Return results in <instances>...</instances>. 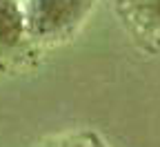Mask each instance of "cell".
I'll return each instance as SVG.
<instances>
[{
	"mask_svg": "<svg viewBox=\"0 0 160 147\" xmlns=\"http://www.w3.org/2000/svg\"><path fill=\"white\" fill-rule=\"evenodd\" d=\"M116 5L131 34L160 45V0H116Z\"/></svg>",
	"mask_w": 160,
	"mask_h": 147,
	"instance_id": "7a4b0ae2",
	"label": "cell"
},
{
	"mask_svg": "<svg viewBox=\"0 0 160 147\" xmlns=\"http://www.w3.org/2000/svg\"><path fill=\"white\" fill-rule=\"evenodd\" d=\"M42 147H91L89 134H73V136H58Z\"/></svg>",
	"mask_w": 160,
	"mask_h": 147,
	"instance_id": "277c9868",
	"label": "cell"
},
{
	"mask_svg": "<svg viewBox=\"0 0 160 147\" xmlns=\"http://www.w3.org/2000/svg\"><path fill=\"white\" fill-rule=\"evenodd\" d=\"M27 40L22 0H0V54L20 49Z\"/></svg>",
	"mask_w": 160,
	"mask_h": 147,
	"instance_id": "3957f363",
	"label": "cell"
},
{
	"mask_svg": "<svg viewBox=\"0 0 160 147\" xmlns=\"http://www.w3.org/2000/svg\"><path fill=\"white\" fill-rule=\"evenodd\" d=\"M89 138H91V147H109V145H107V140H105L102 136H98L96 132H91V134H89Z\"/></svg>",
	"mask_w": 160,
	"mask_h": 147,
	"instance_id": "5b68a950",
	"label": "cell"
},
{
	"mask_svg": "<svg viewBox=\"0 0 160 147\" xmlns=\"http://www.w3.org/2000/svg\"><path fill=\"white\" fill-rule=\"evenodd\" d=\"M96 0H22L27 40L53 45L69 38L93 9Z\"/></svg>",
	"mask_w": 160,
	"mask_h": 147,
	"instance_id": "6da1fadb",
	"label": "cell"
}]
</instances>
